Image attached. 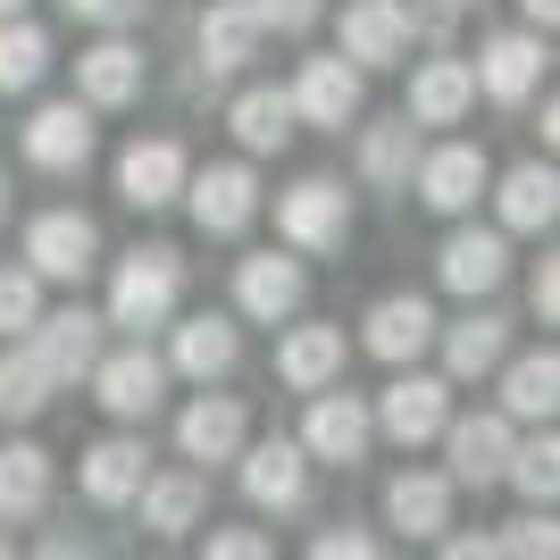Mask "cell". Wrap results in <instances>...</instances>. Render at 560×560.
<instances>
[{
	"mask_svg": "<svg viewBox=\"0 0 560 560\" xmlns=\"http://www.w3.org/2000/svg\"><path fill=\"white\" fill-rule=\"evenodd\" d=\"M452 9H477V0H452Z\"/></svg>",
	"mask_w": 560,
	"mask_h": 560,
	"instance_id": "49",
	"label": "cell"
},
{
	"mask_svg": "<svg viewBox=\"0 0 560 560\" xmlns=\"http://www.w3.org/2000/svg\"><path fill=\"white\" fill-rule=\"evenodd\" d=\"M243 460V493H252L259 511H302L310 502V452L302 444H259V452H234Z\"/></svg>",
	"mask_w": 560,
	"mask_h": 560,
	"instance_id": "22",
	"label": "cell"
},
{
	"mask_svg": "<svg viewBox=\"0 0 560 560\" xmlns=\"http://www.w3.org/2000/svg\"><path fill=\"white\" fill-rule=\"evenodd\" d=\"M142 84H151V68H142V50L126 34H109V43H93L75 59V101L84 109H126V101H142Z\"/></svg>",
	"mask_w": 560,
	"mask_h": 560,
	"instance_id": "17",
	"label": "cell"
},
{
	"mask_svg": "<svg viewBox=\"0 0 560 560\" xmlns=\"http://www.w3.org/2000/svg\"><path fill=\"white\" fill-rule=\"evenodd\" d=\"M185 142L176 135H142V142H126V151H117V201H126V210H176V192H185Z\"/></svg>",
	"mask_w": 560,
	"mask_h": 560,
	"instance_id": "5",
	"label": "cell"
},
{
	"mask_svg": "<svg viewBox=\"0 0 560 560\" xmlns=\"http://www.w3.org/2000/svg\"><path fill=\"white\" fill-rule=\"evenodd\" d=\"M401 50H410L401 0H343V59L360 75H369V68H401Z\"/></svg>",
	"mask_w": 560,
	"mask_h": 560,
	"instance_id": "18",
	"label": "cell"
},
{
	"mask_svg": "<svg viewBox=\"0 0 560 560\" xmlns=\"http://www.w3.org/2000/svg\"><path fill=\"white\" fill-rule=\"evenodd\" d=\"M293 117L302 126H318V135H343V126H360V68H351L343 50L335 59H302V75H293Z\"/></svg>",
	"mask_w": 560,
	"mask_h": 560,
	"instance_id": "10",
	"label": "cell"
},
{
	"mask_svg": "<svg viewBox=\"0 0 560 560\" xmlns=\"http://www.w3.org/2000/svg\"><path fill=\"white\" fill-rule=\"evenodd\" d=\"M176 201L192 210V226H201V234H218V243H226V234H243V226L259 218V176H252L243 160L185 167V192H176Z\"/></svg>",
	"mask_w": 560,
	"mask_h": 560,
	"instance_id": "3",
	"label": "cell"
},
{
	"mask_svg": "<svg viewBox=\"0 0 560 560\" xmlns=\"http://www.w3.org/2000/svg\"><path fill=\"white\" fill-rule=\"evenodd\" d=\"M452 486H502L511 468V410H477V419H444Z\"/></svg>",
	"mask_w": 560,
	"mask_h": 560,
	"instance_id": "15",
	"label": "cell"
},
{
	"mask_svg": "<svg viewBox=\"0 0 560 560\" xmlns=\"http://www.w3.org/2000/svg\"><path fill=\"white\" fill-rule=\"evenodd\" d=\"M226 126H234V142H243V151H259V160H268V151H284V142H293V101H284L277 84H243V93H234V109H226Z\"/></svg>",
	"mask_w": 560,
	"mask_h": 560,
	"instance_id": "32",
	"label": "cell"
},
{
	"mask_svg": "<svg viewBox=\"0 0 560 560\" xmlns=\"http://www.w3.org/2000/svg\"><path fill=\"white\" fill-rule=\"evenodd\" d=\"M25 343H34V360L50 369V385H75V376L101 360V318L93 310H59V318H34Z\"/></svg>",
	"mask_w": 560,
	"mask_h": 560,
	"instance_id": "19",
	"label": "cell"
},
{
	"mask_svg": "<svg viewBox=\"0 0 560 560\" xmlns=\"http://www.w3.org/2000/svg\"><path fill=\"white\" fill-rule=\"evenodd\" d=\"M93 109L84 101H43V109L25 117V160L43 167V176H75V167L93 160Z\"/></svg>",
	"mask_w": 560,
	"mask_h": 560,
	"instance_id": "12",
	"label": "cell"
},
{
	"mask_svg": "<svg viewBox=\"0 0 560 560\" xmlns=\"http://www.w3.org/2000/svg\"><path fill=\"white\" fill-rule=\"evenodd\" d=\"M277 234H284V252H302V259L343 252L351 243V192L335 176H302L293 192H277Z\"/></svg>",
	"mask_w": 560,
	"mask_h": 560,
	"instance_id": "2",
	"label": "cell"
},
{
	"mask_svg": "<svg viewBox=\"0 0 560 560\" xmlns=\"http://www.w3.org/2000/svg\"><path fill=\"white\" fill-rule=\"evenodd\" d=\"M511 360V351H502ZM502 410L511 419H552L560 410V351L544 343V351H518L511 369H502Z\"/></svg>",
	"mask_w": 560,
	"mask_h": 560,
	"instance_id": "31",
	"label": "cell"
},
{
	"mask_svg": "<svg viewBox=\"0 0 560 560\" xmlns=\"http://www.w3.org/2000/svg\"><path fill=\"white\" fill-rule=\"evenodd\" d=\"M410 167H419V126H410V117L360 126V176H369L376 192H410Z\"/></svg>",
	"mask_w": 560,
	"mask_h": 560,
	"instance_id": "28",
	"label": "cell"
},
{
	"mask_svg": "<svg viewBox=\"0 0 560 560\" xmlns=\"http://www.w3.org/2000/svg\"><path fill=\"white\" fill-rule=\"evenodd\" d=\"M34 318H43V277L34 268H0V343L25 335Z\"/></svg>",
	"mask_w": 560,
	"mask_h": 560,
	"instance_id": "38",
	"label": "cell"
},
{
	"mask_svg": "<svg viewBox=\"0 0 560 560\" xmlns=\"http://www.w3.org/2000/svg\"><path fill=\"white\" fill-rule=\"evenodd\" d=\"M50 394H59V385H50V369L34 360V343H25V335H9V351H0V427L43 419Z\"/></svg>",
	"mask_w": 560,
	"mask_h": 560,
	"instance_id": "33",
	"label": "cell"
},
{
	"mask_svg": "<svg viewBox=\"0 0 560 560\" xmlns=\"http://www.w3.org/2000/svg\"><path fill=\"white\" fill-rule=\"evenodd\" d=\"M536 511H552V486H560V444H552V427H544L536 444H511V468H502Z\"/></svg>",
	"mask_w": 560,
	"mask_h": 560,
	"instance_id": "37",
	"label": "cell"
},
{
	"mask_svg": "<svg viewBox=\"0 0 560 560\" xmlns=\"http://www.w3.org/2000/svg\"><path fill=\"white\" fill-rule=\"evenodd\" d=\"M142 460H151V452H142L135 435H101V444L75 460V486H84V502H93V511H126V502H135V486L151 477Z\"/></svg>",
	"mask_w": 560,
	"mask_h": 560,
	"instance_id": "21",
	"label": "cell"
},
{
	"mask_svg": "<svg viewBox=\"0 0 560 560\" xmlns=\"http://www.w3.org/2000/svg\"><path fill=\"white\" fill-rule=\"evenodd\" d=\"M410 176H419V201H427L435 218L477 210V192L493 185V167H486V151H477V142H444V151H427Z\"/></svg>",
	"mask_w": 560,
	"mask_h": 560,
	"instance_id": "14",
	"label": "cell"
},
{
	"mask_svg": "<svg viewBox=\"0 0 560 560\" xmlns=\"http://www.w3.org/2000/svg\"><path fill=\"white\" fill-rule=\"evenodd\" d=\"M43 75H50V34L25 25V9L0 18V93H34Z\"/></svg>",
	"mask_w": 560,
	"mask_h": 560,
	"instance_id": "36",
	"label": "cell"
},
{
	"mask_svg": "<svg viewBox=\"0 0 560 560\" xmlns=\"http://www.w3.org/2000/svg\"><path fill=\"white\" fill-rule=\"evenodd\" d=\"M385 518H394L410 544L444 536V527H452V477H427V468L394 477V486H385Z\"/></svg>",
	"mask_w": 560,
	"mask_h": 560,
	"instance_id": "27",
	"label": "cell"
},
{
	"mask_svg": "<svg viewBox=\"0 0 560 560\" xmlns=\"http://www.w3.org/2000/svg\"><path fill=\"white\" fill-rule=\"evenodd\" d=\"M18 9H25V0H0V18H18Z\"/></svg>",
	"mask_w": 560,
	"mask_h": 560,
	"instance_id": "47",
	"label": "cell"
},
{
	"mask_svg": "<svg viewBox=\"0 0 560 560\" xmlns=\"http://www.w3.org/2000/svg\"><path fill=\"white\" fill-rule=\"evenodd\" d=\"M493 552H502L493 536H460V544H452V560H493Z\"/></svg>",
	"mask_w": 560,
	"mask_h": 560,
	"instance_id": "45",
	"label": "cell"
},
{
	"mask_svg": "<svg viewBox=\"0 0 560 560\" xmlns=\"http://www.w3.org/2000/svg\"><path fill=\"white\" fill-rule=\"evenodd\" d=\"M493 210H502V226L511 234H544L560 218V176L552 160H518L502 185H493Z\"/></svg>",
	"mask_w": 560,
	"mask_h": 560,
	"instance_id": "25",
	"label": "cell"
},
{
	"mask_svg": "<svg viewBox=\"0 0 560 560\" xmlns=\"http://www.w3.org/2000/svg\"><path fill=\"white\" fill-rule=\"evenodd\" d=\"M493 544H502V552H527V560H536V552L552 560V552H560V527H552V511H527L511 536H493Z\"/></svg>",
	"mask_w": 560,
	"mask_h": 560,
	"instance_id": "39",
	"label": "cell"
},
{
	"mask_svg": "<svg viewBox=\"0 0 560 560\" xmlns=\"http://www.w3.org/2000/svg\"><path fill=\"white\" fill-rule=\"evenodd\" d=\"M360 343H369V360H385V369H419V351L435 343V310H427L419 293H376L369 318H360Z\"/></svg>",
	"mask_w": 560,
	"mask_h": 560,
	"instance_id": "11",
	"label": "cell"
},
{
	"mask_svg": "<svg viewBox=\"0 0 560 560\" xmlns=\"http://www.w3.org/2000/svg\"><path fill=\"white\" fill-rule=\"evenodd\" d=\"M84 376H93V394H101L109 419H151L160 394H167V360H160V351H142V335L126 351H101Z\"/></svg>",
	"mask_w": 560,
	"mask_h": 560,
	"instance_id": "7",
	"label": "cell"
},
{
	"mask_svg": "<svg viewBox=\"0 0 560 560\" xmlns=\"http://www.w3.org/2000/svg\"><path fill=\"white\" fill-rule=\"evenodd\" d=\"M176 293H185V259L167 252V243H142V252L117 259L109 277V318L101 327H126V335H151L176 318Z\"/></svg>",
	"mask_w": 560,
	"mask_h": 560,
	"instance_id": "1",
	"label": "cell"
},
{
	"mask_svg": "<svg viewBox=\"0 0 560 560\" xmlns=\"http://www.w3.org/2000/svg\"><path fill=\"white\" fill-rule=\"evenodd\" d=\"M268 552V536H252V527H218L210 536V560H259Z\"/></svg>",
	"mask_w": 560,
	"mask_h": 560,
	"instance_id": "43",
	"label": "cell"
},
{
	"mask_svg": "<svg viewBox=\"0 0 560 560\" xmlns=\"http://www.w3.org/2000/svg\"><path fill=\"white\" fill-rule=\"evenodd\" d=\"M376 544L369 536H318V560H369Z\"/></svg>",
	"mask_w": 560,
	"mask_h": 560,
	"instance_id": "44",
	"label": "cell"
},
{
	"mask_svg": "<svg viewBox=\"0 0 560 560\" xmlns=\"http://www.w3.org/2000/svg\"><path fill=\"white\" fill-rule=\"evenodd\" d=\"M201 502H210L201 468H167V477H142V486H135V511H142L151 536H185V527H201Z\"/></svg>",
	"mask_w": 560,
	"mask_h": 560,
	"instance_id": "26",
	"label": "cell"
},
{
	"mask_svg": "<svg viewBox=\"0 0 560 560\" xmlns=\"http://www.w3.org/2000/svg\"><path fill=\"white\" fill-rule=\"evenodd\" d=\"M527 302H536L544 327L560 318V259H536V277H527Z\"/></svg>",
	"mask_w": 560,
	"mask_h": 560,
	"instance_id": "42",
	"label": "cell"
},
{
	"mask_svg": "<svg viewBox=\"0 0 560 560\" xmlns=\"http://www.w3.org/2000/svg\"><path fill=\"white\" fill-rule=\"evenodd\" d=\"M243 435H252V410L234 394H201L185 419H176V452H185L192 468H226L234 452H243Z\"/></svg>",
	"mask_w": 560,
	"mask_h": 560,
	"instance_id": "16",
	"label": "cell"
},
{
	"mask_svg": "<svg viewBox=\"0 0 560 560\" xmlns=\"http://www.w3.org/2000/svg\"><path fill=\"white\" fill-rule=\"evenodd\" d=\"M277 376L293 385V394L335 385V376H343V327H293V335L277 343Z\"/></svg>",
	"mask_w": 560,
	"mask_h": 560,
	"instance_id": "30",
	"label": "cell"
},
{
	"mask_svg": "<svg viewBox=\"0 0 560 560\" xmlns=\"http://www.w3.org/2000/svg\"><path fill=\"white\" fill-rule=\"evenodd\" d=\"M93 259H101V226L84 210H43L34 226H25V268H34L43 284H75Z\"/></svg>",
	"mask_w": 560,
	"mask_h": 560,
	"instance_id": "8",
	"label": "cell"
},
{
	"mask_svg": "<svg viewBox=\"0 0 560 560\" xmlns=\"http://www.w3.org/2000/svg\"><path fill=\"white\" fill-rule=\"evenodd\" d=\"M394 444H427V435H444V419H452V385L444 376H419V369H401L394 385H385V401L369 410Z\"/></svg>",
	"mask_w": 560,
	"mask_h": 560,
	"instance_id": "13",
	"label": "cell"
},
{
	"mask_svg": "<svg viewBox=\"0 0 560 560\" xmlns=\"http://www.w3.org/2000/svg\"><path fill=\"white\" fill-rule=\"evenodd\" d=\"M435 335H444V327H435ZM502 351H511V318H493V310H486V318H460V327L444 335V376H452V385L493 376V369H502Z\"/></svg>",
	"mask_w": 560,
	"mask_h": 560,
	"instance_id": "34",
	"label": "cell"
},
{
	"mask_svg": "<svg viewBox=\"0 0 560 560\" xmlns=\"http://www.w3.org/2000/svg\"><path fill=\"white\" fill-rule=\"evenodd\" d=\"M0 218H9V176H0Z\"/></svg>",
	"mask_w": 560,
	"mask_h": 560,
	"instance_id": "48",
	"label": "cell"
},
{
	"mask_svg": "<svg viewBox=\"0 0 560 560\" xmlns=\"http://www.w3.org/2000/svg\"><path fill=\"white\" fill-rule=\"evenodd\" d=\"M544 59H552V50H544V34H536V25H511V34H493V43L477 50V59H468V75H477V93H486V101L518 109V101H527V93L544 84Z\"/></svg>",
	"mask_w": 560,
	"mask_h": 560,
	"instance_id": "9",
	"label": "cell"
},
{
	"mask_svg": "<svg viewBox=\"0 0 560 560\" xmlns=\"http://www.w3.org/2000/svg\"><path fill=\"white\" fill-rule=\"evenodd\" d=\"M369 435H376V419H369V401H360V394H335V385L310 394V419H302V452H310V460L360 468V460H369Z\"/></svg>",
	"mask_w": 560,
	"mask_h": 560,
	"instance_id": "6",
	"label": "cell"
},
{
	"mask_svg": "<svg viewBox=\"0 0 560 560\" xmlns=\"http://www.w3.org/2000/svg\"><path fill=\"white\" fill-rule=\"evenodd\" d=\"M252 59H259L252 0H210V9H201V75H243Z\"/></svg>",
	"mask_w": 560,
	"mask_h": 560,
	"instance_id": "24",
	"label": "cell"
},
{
	"mask_svg": "<svg viewBox=\"0 0 560 560\" xmlns=\"http://www.w3.org/2000/svg\"><path fill=\"white\" fill-rule=\"evenodd\" d=\"M302 302H310V268L293 252L234 259V310H243L252 327H284V318H302Z\"/></svg>",
	"mask_w": 560,
	"mask_h": 560,
	"instance_id": "4",
	"label": "cell"
},
{
	"mask_svg": "<svg viewBox=\"0 0 560 560\" xmlns=\"http://www.w3.org/2000/svg\"><path fill=\"white\" fill-rule=\"evenodd\" d=\"M234 360H243V335H234V318L201 310V318H185V327H176V376H192V385H218Z\"/></svg>",
	"mask_w": 560,
	"mask_h": 560,
	"instance_id": "29",
	"label": "cell"
},
{
	"mask_svg": "<svg viewBox=\"0 0 560 560\" xmlns=\"http://www.w3.org/2000/svg\"><path fill=\"white\" fill-rule=\"evenodd\" d=\"M518 9H527V25H536V34H552V18H560V0H518Z\"/></svg>",
	"mask_w": 560,
	"mask_h": 560,
	"instance_id": "46",
	"label": "cell"
},
{
	"mask_svg": "<svg viewBox=\"0 0 560 560\" xmlns=\"http://www.w3.org/2000/svg\"><path fill=\"white\" fill-rule=\"evenodd\" d=\"M477 109V75H468V59H427L419 75H410V126H460V117Z\"/></svg>",
	"mask_w": 560,
	"mask_h": 560,
	"instance_id": "23",
	"label": "cell"
},
{
	"mask_svg": "<svg viewBox=\"0 0 560 560\" xmlns=\"http://www.w3.org/2000/svg\"><path fill=\"white\" fill-rule=\"evenodd\" d=\"M68 18H84V25H135L151 0H59Z\"/></svg>",
	"mask_w": 560,
	"mask_h": 560,
	"instance_id": "41",
	"label": "cell"
},
{
	"mask_svg": "<svg viewBox=\"0 0 560 560\" xmlns=\"http://www.w3.org/2000/svg\"><path fill=\"white\" fill-rule=\"evenodd\" d=\"M435 277L452 284V293H493V284L511 277V243L493 226H460V234H444V252H435Z\"/></svg>",
	"mask_w": 560,
	"mask_h": 560,
	"instance_id": "20",
	"label": "cell"
},
{
	"mask_svg": "<svg viewBox=\"0 0 560 560\" xmlns=\"http://www.w3.org/2000/svg\"><path fill=\"white\" fill-rule=\"evenodd\" d=\"M50 502V452L43 444H0V518L18 527Z\"/></svg>",
	"mask_w": 560,
	"mask_h": 560,
	"instance_id": "35",
	"label": "cell"
},
{
	"mask_svg": "<svg viewBox=\"0 0 560 560\" xmlns=\"http://www.w3.org/2000/svg\"><path fill=\"white\" fill-rule=\"evenodd\" d=\"M259 34H310L318 25V0H252Z\"/></svg>",
	"mask_w": 560,
	"mask_h": 560,
	"instance_id": "40",
	"label": "cell"
}]
</instances>
